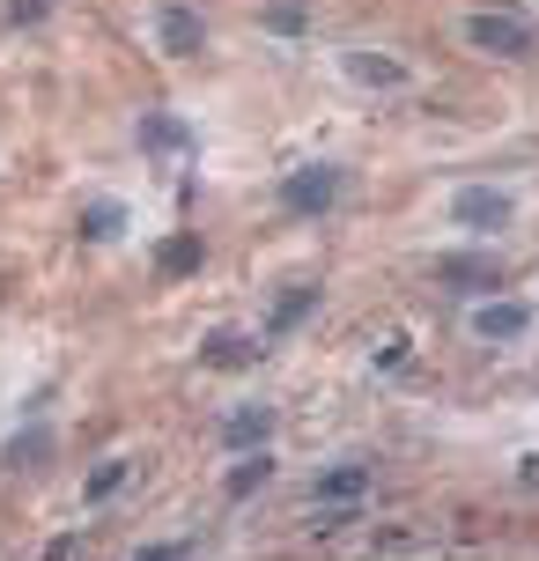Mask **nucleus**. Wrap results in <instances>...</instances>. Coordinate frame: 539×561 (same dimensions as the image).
<instances>
[{
	"instance_id": "obj_1",
	"label": "nucleus",
	"mask_w": 539,
	"mask_h": 561,
	"mask_svg": "<svg viewBox=\"0 0 539 561\" xmlns=\"http://www.w3.org/2000/svg\"><path fill=\"white\" fill-rule=\"evenodd\" d=\"M341 185H347V170L325 163V156H318V163H296L282 178V215H288V222H325L333 199H341Z\"/></svg>"
},
{
	"instance_id": "obj_2",
	"label": "nucleus",
	"mask_w": 539,
	"mask_h": 561,
	"mask_svg": "<svg viewBox=\"0 0 539 561\" xmlns=\"http://www.w3.org/2000/svg\"><path fill=\"white\" fill-rule=\"evenodd\" d=\"M451 222L473 229V237H503L517 222V193L511 185H458L451 193Z\"/></svg>"
},
{
	"instance_id": "obj_3",
	"label": "nucleus",
	"mask_w": 539,
	"mask_h": 561,
	"mask_svg": "<svg viewBox=\"0 0 539 561\" xmlns=\"http://www.w3.org/2000/svg\"><path fill=\"white\" fill-rule=\"evenodd\" d=\"M466 45L488 53V59H525L532 53V23L511 15V8H473V15H466Z\"/></svg>"
},
{
	"instance_id": "obj_4",
	"label": "nucleus",
	"mask_w": 539,
	"mask_h": 561,
	"mask_svg": "<svg viewBox=\"0 0 539 561\" xmlns=\"http://www.w3.org/2000/svg\"><path fill=\"white\" fill-rule=\"evenodd\" d=\"M341 75L355 89H377V96H399V89L414 82V75H406V59L377 53V45H347V53H341Z\"/></svg>"
},
{
	"instance_id": "obj_5",
	"label": "nucleus",
	"mask_w": 539,
	"mask_h": 561,
	"mask_svg": "<svg viewBox=\"0 0 539 561\" xmlns=\"http://www.w3.org/2000/svg\"><path fill=\"white\" fill-rule=\"evenodd\" d=\"M318 304H325V288H318V280H296V288H282V296H274V310H266V340H296V333L318 318Z\"/></svg>"
},
{
	"instance_id": "obj_6",
	"label": "nucleus",
	"mask_w": 539,
	"mask_h": 561,
	"mask_svg": "<svg viewBox=\"0 0 539 561\" xmlns=\"http://www.w3.org/2000/svg\"><path fill=\"white\" fill-rule=\"evenodd\" d=\"M141 148H148V163H185V156H193V126H185V118L177 112H148L141 118Z\"/></svg>"
},
{
	"instance_id": "obj_7",
	"label": "nucleus",
	"mask_w": 539,
	"mask_h": 561,
	"mask_svg": "<svg viewBox=\"0 0 539 561\" xmlns=\"http://www.w3.org/2000/svg\"><path fill=\"white\" fill-rule=\"evenodd\" d=\"M266 436H274V407H266V399H252V407H237V414L222 421L229 458H244V450H266Z\"/></svg>"
},
{
	"instance_id": "obj_8",
	"label": "nucleus",
	"mask_w": 539,
	"mask_h": 561,
	"mask_svg": "<svg viewBox=\"0 0 539 561\" xmlns=\"http://www.w3.org/2000/svg\"><path fill=\"white\" fill-rule=\"evenodd\" d=\"M532 333V304H481L473 310V340L503 347V340H525Z\"/></svg>"
},
{
	"instance_id": "obj_9",
	"label": "nucleus",
	"mask_w": 539,
	"mask_h": 561,
	"mask_svg": "<svg viewBox=\"0 0 539 561\" xmlns=\"http://www.w3.org/2000/svg\"><path fill=\"white\" fill-rule=\"evenodd\" d=\"M311 495H318V503H363V495H369V466H363V458L325 466V473L311 480Z\"/></svg>"
},
{
	"instance_id": "obj_10",
	"label": "nucleus",
	"mask_w": 539,
	"mask_h": 561,
	"mask_svg": "<svg viewBox=\"0 0 539 561\" xmlns=\"http://www.w3.org/2000/svg\"><path fill=\"white\" fill-rule=\"evenodd\" d=\"M156 37H163V53H171V59H193L199 45H207V23H199L193 8H163V23H156Z\"/></svg>"
},
{
	"instance_id": "obj_11",
	"label": "nucleus",
	"mask_w": 539,
	"mask_h": 561,
	"mask_svg": "<svg viewBox=\"0 0 539 561\" xmlns=\"http://www.w3.org/2000/svg\"><path fill=\"white\" fill-rule=\"evenodd\" d=\"M266 480H274V458H266V450H244V458L222 473V495H229V503H252Z\"/></svg>"
},
{
	"instance_id": "obj_12",
	"label": "nucleus",
	"mask_w": 539,
	"mask_h": 561,
	"mask_svg": "<svg viewBox=\"0 0 539 561\" xmlns=\"http://www.w3.org/2000/svg\"><path fill=\"white\" fill-rule=\"evenodd\" d=\"M82 237L89 244H118V237H126V199H89L82 207Z\"/></svg>"
},
{
	"instance_id": "obj_13",
	"label": "nucleus",
	"mask_w": 539,
	"mask_h": 561,
	"mask_svg": "<svg viewBox=\"0 0 539 561\" xmlns=\"http://www.w3.org/2000/svg\"><path fill=\"white\" fill-rule=\"evenodd\" d=\"M126 480H134V466H126V458H104V466H89V480H82V503L96 510V503H112L118 488H126Z\"/></svg>"
},
{
	"instance_id": "obj_14",
	"label": "nucleus",
	"mask_w": 539,
	"mask_h": 561,
	"mask_svg": "<svg viewBox=\"0 0 539 561\" xmlns=\"http://www.w3.org/2000/svg\"><path fill=\"white\" fill-rule=\"evenodd\" d=\"M252 355H259V340H244V333H215L207 347H199L207 369H237V363H252Z\"/></svg>"
},
{
	"instance_id": "obj_15",
	"label": "nucleus",
	"mask_w": 539,
	"mask_h": 561,
	"mask_svg": "<svg viewBox=\"0 0 539 561\" xmlns=\"http://www.w3.org/2000/svg\"><path fill=\"white\" fill-rule=\"evenodd\" d=\"M156 259H163V274H193L199 266V237H177V244H163Z\"/></svg>"
},
{
	"instance_id": "obj_16",
	"label": "nucleus",
	"mask_w": 539,
	"mask_h": 561,
	"mask_svg": "<svg viewBox=\"0 0 539 561\" xmlns=\"http://www.w3.org/2000/svg\"><path fill=\"white\" fill-rule=\"evenodd\" d=\"M37 15H53V0H8V8H0V23H8V30H30Z\"/></svg>"
},
{
	"instance_id": "obj_17",
	"label": "nucleus",
	"mask_w": 539,
	"mask_h": 561,
	"mask_svg": "<svg viewBox=\"0 0 539 561\" xmlns=\"http://www.w3.org/2000/svg\"><path fill=\"white\" fill-rule=\"evenodd\" d=\"M266 30H274V37H303L311 15H303V8H266Z\"/></svg>"
},
{
	"instance_id": "obj_18",
	"label": "nucleus",
	"mask_w": 539,
	"mask_h": 561,
	"mask_svg": "<svg viewBox=\"0 0 539 561\" xmlns=\"http://www.w3.org/2000/svg\"><path fill=\"white\" fill-rule=\"evenodd\" d=\"M134 561H193V539H148Z\"/></svg>"
},
{
	"instance_id": "obj_19",
	"label": "nucleus",
	"mask_w": 539,
	"mask_h": 561,
	"mask_svg": "<svg viewBox=\"0 0 539 561\" xmlns=\"http://www.w3.org/2000/svg\"><path fill=\"white\" fill-rule=\"evenodd\" d=\"M451 274V288H481L488 280V259H458V266H444Z\"/></svg>"
}]
</instances>
